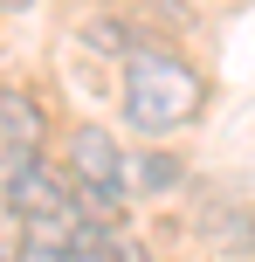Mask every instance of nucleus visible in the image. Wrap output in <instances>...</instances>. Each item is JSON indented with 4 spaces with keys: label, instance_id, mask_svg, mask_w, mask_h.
Here are the masks:
<instances>
[{
    "label": "nucleus",
    "instance_id": "obj_1",
    "mask_svg": "<svg viewBox=\"0 0 255 262\" xmlns=\"http://www.w3.org/2000/svg\"><path fill=\"white\" fill-rule=\"evenodd\" d=\"M118 104H124V131H138V138H173L179 124H193L207 111V83H200V69L179 62L173 49H138V55H124Z\"/></svg>",
    "mask_w": 255,
    "mask_h": 262
},
{
    "label": "nucleus",
    "instance_id": "obj_2",
    "mask_svg": "<svg viewBox=\"0 0 255 262\" xmlns=\"http://www.w3.org/2000/svg\"><path fill=\"white\" fill-rule=\"evenodd\" d=\"M69 186H76L83 214H118L131 193V172H124V145L104 124H76L69 131Z\"/></svg>",
    "mask_w": 255,
    "mask_h": 262
},
{
    "label": "nucleus",
    "instance_id": "obj_3",
    "mask_svg": "<svg viewBox=\"0 0 255 262\" xmlns=\"http://www.w3.org/2000/svg\"><path fill=\"white\" fill-rule=\"evenodd\" d=\"M0 193L14 200V214H21V221H62V214H76V186H69L49 159H28V166L14 172Z\"/></svg>",
    "mask_w": 255,
    "mask_h": 262
},
{
    "label": "nucleus",
    "instance_id": "obj_4",
    "mask_svg": "<svg viewBox=\"0 0 255 262\" xmlns=\"http://www.w3.org/2000/svg\"><path fill=\"white\" fill-rule=\"evenodd\" d=\"M0 138L7 145H21V152H41V138H49V118H41V104L28 90H0Z\"/></svg>",
    "mask_w": 255,
    "mask_h": 262
},
{
    "label": "nucleus",
    "instance_id": "obj_5",
    "mask_svg": "<svg viewBox=\"0 0 255 262\" xmlns=\"http://www.w3.org/2000/svg\"><path fill=\"white\" fill-rule=\"evenodd\" d=\"M200 235H207V249H221V255H255V207H214L200 221Z\"/></svg>",
    "mask_w": 255,
    "mask_h": 262
},
{
    "label": "nucleus",
    "instance_id": "obj_6",
    "mask_svg": "<svg viewBox=\"0 0 255 262\" xmlns=\"http://www.w3.org/2000/svg\"><path fill=\"white\" fill-rule=\"evenodd\" d=\"M124 172H131V180H145V186H138V193H173V186L187 180V166H179V159H166V152H145V159H124Z\"/></svg>",
    "mask_w": 255,
    "mask_h": 262
},
{
    "label": "nucleus",
    "instance_id": "obj_7",
    "mask_svg": "<svg viewBox=\"0 0 255 262\" xmlns=\"http://www.w3.org/2000/svg\"><path fill=\"white\" fill-rule=\"evenodd\" d=\"M21 242H28V221L14 214V200L0 193V262H14V255H21Z\"/></svg>",
    "mask_w": 255,
    "mask_h": 262
},
{
    "label": "nucleus",
    "instance_id": "obj_8",
    "mask_svg": "<svg viewBox=\"0 0 255 262\" xmlns=\"http://www.w3.org/2000/svg\"><path fill=\"white\" fill-rule=\"evenodd\" d=\"M14 262H76V255H69L62 242H41V235H28V242H21V255H14Z\"/></svg>",
    "mask_w": 255,
    "mask_h": 262
},
{
    "label": "nucleus",
    "instance_id": "obj_9",
    "mask_svg": "<svg viewBox=\"0 0 255 262\" xmlns=\"http://www.w3.org/2000/svg\"><path fill=\"white\" fill-rule=\"evenodd\" d=\"M21 7H35V0H0V14H21Z\"/></svg>",
    "mask_w": 255,
    "mask_h": 262
}]
</instances>
